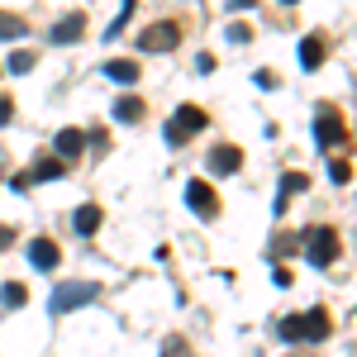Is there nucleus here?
Listing matches in <instances>:
<instances>
[{"instance_id": "f257e3e1", "label": "nucleus", "mask_w": 357, "mask_h": 357, "mask_svg": "<svg viewBox=\"0 0 357 357\" xmlns=\"http://www.w3.org/2000/svg\"><path fill=\"white\" fill-rule=\"evenodd\" d=\"M276 333L286 338V343H319V338H329V314L324 310H305V314H286Z\"/></svg>"}, {"instance_id": "f03ea898", "label": "nucleus", "mask_w": 357, "mask_h": 357, "mask_svg": "<svg viewBox=\"0 0 357 357\" xmlns=\"http://www.w3.org/2000/svg\"><path fill=\"white\" fill-rule=\"evenodd\" d=\"M305 252H310V262H314V267H333V257L343 252V238H338V229H329V224L310 229V234H305Z\"/></svg>"}, {"instance_id": "7ed1b4c3", "label": "nucleus", "mask_w": 357, "mask_h": 357, "mask_svg": "<svg viewBox=\"0 0 357 357\" xmlns=\"http://www.w3.org/2000/svg\"><path fill=\"white\" fill-rule=\"evenodd\" d=\"M200 129H205V110H200V105H181V110L167 119V143H172V148H181V143L195 138Z\"/></svg>"}, {"instance_id": "20e7f679", "label": "nucleus", "mask_w": 357, "mask_h": 357, "mask_svg": "<svg viewBox=\"0 0 357 357\" xmlns=\"http://www.w3.org/2000/svg\"><path fill=\"white\" fill-rule=\"evenodd\" d=\"M314 143H319V148L348 143V124H343V114L333 110V105H319V110H314Z\"/></svg>"}, {"instance_id": "39448f33", "label": "nucleus", "mask_w": 357, "mask_h": 357, "mask_svg": "<svg viewBox=\"0 0 357 357\" xmlns=\"http://www.w3.org/2000/svg\"><path fill=\"white\" fill-rule=\"evenodd\" d=\"M96 301V286L91 281H62L53 291V301H48V310L53 314H67V310H82V305Z\"/></svg>"}, {"instance_id": "423d86ee", "label": "nucleus", "mask_w": 357, "mask_h": 357, "mask_svg": "<svg viewBox=\"0 0 357 357\" xmlns=\"http://www.w3.org/2000/svg\"><path fill=\"white\" fill-rule=\"evenodd\" d=\"M176 43H181V29L172 24V20H162V24H153V29L138 33V48H143V53H172Z\"/></svg>"}, {"instance_id": "0eeeda50", "label": "nucleus", "mask_w": 357, "mask_h": 357, "mask_svg": "<svg viewBox=\"0 0 357 357\" xmlns=\"http://www.w3.org/2000/svg\"><path fill=\"white\" fill-rule=\"evenodd\" d=\"M186 205H191L195 215H220V195H215L210 181H191L186 186Z\"/></svg>"}, {"instance_id": "6e6552de", "label": "nucleus", "mask_w": 357, "mask_h": 357, "mask_svg": "<svg viewBox=\"0 0 357 357\" xmlns=\"http://www.w3.org/2000/svg\"><path fill=\"white\" fill-rule=\"evenodd\" d=\"M238 167H243L238 143H220V148H210V172H215V176H229V172H238Z\"/></svg>"}, {"instance_id": "1a4fd4ad", "label": "nucleus", "mask_w": 357, "mask_h": 357, "mask_svg": "<svg viewBox=\"0 0 357 357\" xmlns=\"http://www.w3.org/2000/svg\"><path fill=\"white\" fill-rule=\"evenodd\" d=\"M29 262H33L38 272H53L57 262H62V252H57L53 238H33V243H29Z\"/></svg>"}, {"instance_id": "9d476101", "label": "nucleus", "mask_w": 357, "mask_h": 357, "mask_svg": "<svg viewBox=\"0 0 357 357\" xmlns=\"http://www.w3.org/2000/svg\"><path fill=\"white\" fill-rule=\"evenodd\" d=\"M53 148H57V162H72V158L86 148V134H82V129H57Z\"/></svg>"}, {"instance_id": "9b49d317", "label": "nucleus", "mask_w": 357, "mask_h": 357, "mask_svg": "<svg viewBox=\"0 0 357 357\" xmlns=\"http://www.w3.org/2000/svg\"><path fill=\"white\" fill-rule=\"evenodd\" d=\"M82 29H86V15H62L48 38H53V43H77V38H82Z\"/></svg>"}, {"instance_id": "f8f14e48", "label": "nucleus", "mask_w": 357, "mask_h": 357, "mask_svg": "<svg viewBox=\"0 0 357 357\" xmlns=\"http://www.w3.org/2000/svg\"><path fill=\"white\" fill-rule=\"evenodd\" d=\"M305 186H310V176H305V172H286V176H281V195H276V215H281V210H286V200H291V195H301Z\"/></svg>"}, {"instance_id": "ddd939ff", "label": "nucleus", "mask_w": 357, "mask_h": 357, "mask_svg": "<svg viewBox=\"0 0 357 357\" xmlns=\"http://www.w3.org/2000/svg\"><path fill=\"white\" fill-rule=\"evenodd\" d=\"M72 229H77L82 238H91V234L100 229V210H96V205H82V210L72 215Z\"/></svg>"}, {"instance_id": "4468645a", "label": "nucleus", "mask_w": 357, "mask_h": 357, "mask_svg": "<svg viewBox=\"0 0 357 357\" xmlns=\"http://www.w3.org/2000/svg\"><path fill=\"white\" fill-rule=\"evenodd\" d=\"M110 114L119 124H138V119H143V100H138V96H124V100H114Z\"/></svg>"}, {"instance_id": "2eb2a0df", "label": "nucleus", "mask_w": 357, "mask_h": 357, "mask_svg": "<svg viewBox=\"0 0 357 357\" xmlns=\"http://www.w3.org/2000/svg\"><path fill=\"white\" fill-rule=\"evenodd\" d=\"M105 77H110V82H119V86H134L138 82V67L129 62V57H124V62L114 57V62H105Z\"/></svg>"}, {"instance_id": "dca6fc26", "label": "nucleus", "mask_w": 357, "mask_h": 357, "mask_svg": "<svg viewBox=\"0 0 357 357\" xmlns=\"http://www.w3.org/2000/svg\"><path fill=\"white\" fill-rule=\"evenodd\" d=\"M67 172V162H57V158H38V167L29 172V181H57Z\"/></svg>"}, {"instance_id": "f3484780", "label": "nucleus", "mask_w": 357, "mask_h": 357, "mask_svg": "<svg viewBox=\"0 0 357 357\" xmlns=\"http://www.w3.org/2000/svg\"><path fill=\"white\" fill-rule=\"evenodd\" d=\"M301 62L314 72V67L324 62V43H319V38H301Z\"/></svg>"}, {"instance_id": "a211bd4d", "label": "nucleus", "mask_w": 357, "mask_h": 357, "mask_svg": "<svg viewBox=\"0 0 357 357\" xmlns=\"http://www.w3.org/2000/svg\"><path fill=\"white\" fill-rule=\"evenodd\" d=\"M0 301H5V310H20V305L29 301V291H24V286H20V281H10V286L0 291Z\"/></svg>"}, {"instance_id": "6ab92c4d", "label": "nucleus", "mask_w": 357, "mask_h": 357, "mask_svg": "<svg viewBox=\"0 0 357 357\" xmlns=\"http://www.w3.org/2000/svg\"><path fill=\"white\" fill-rule=\"evenodd\" d=\"M29 29H24V20H15V15H0V38L10 43V38H24Z\"/></svg>"}, {"instance_id": "aec40b11", "label": "nucleus", "mask_w": 357, "mask_h": 357, "mask_svg": "<svg viewBox=\"0 0 357 357\" xmlns=\"http://www.w3.org/2000/svg\"><path fill=\"white\" fill-rule=\"evenodd\" d=\"M329 181H338V186H348V181H353V167L343 162V158H333V162H329Z\"/></svg>"}, {"instance_id": "412c9836", "label": "nucleus", "mask_w": 357, "mask_h": 357, "mask_svg": "<svg viewBox=\"0 0 357 357\" xmlns=\"http://www.w3.org/2000/svg\"><path fill=\"white\" fill-rule=\"evenodd\" d=\"M15 77H24V72H33V53H10V62H5Z\"/></svg>"}, {"instance_id": "4be33fe9", "label": "nucleus", "mask_w": 357, "mask_h": 357, "mask_svg": "<svg viewBox=\"0 0 357 357\" xmlns=\"http://www.w3.org/2000/svg\"><path fill=\"white\" fill-rule=\"evenodd\" d=\"M224 33H229V43H248V38H252V29H243V24H234V29H224Z\"/></svg>"}, {"instance_id": "5701e85b", "label": "nucleus", "mask_w": 357, "mask_h": 357, "mask_svg": "<svg viewBox=\"0 0 357 357\" xmlns=\"http://www.w3.org/2000/svg\"><path fill=\"white\" fill-rule=\"evenodd\" d=\"M10 119H15V100H10V96H0V124H10Z\"/></svg>"}, {"instance_id": "b1692460", "label": "nucleus", "mask_w": 357, "mask_h": 357, "mask_svg": "<svg viewBox=\"0 0 357 357\" xmlns=\"http://www.w3.org/2000/svg\"><path fill=\"white\" fill-rule=\"evenodd\" d=\"M10 238H15V234H10V229L0 224V248H10Z\"/></svg>"}, {"instance_id": "393cba45", "label": "nucleus", "mask_w": 357, "mask_h": 357, "mask_svg": "<svg viewBox=\"0 0 357 357\" xmlns=\"http://www.w3.org/2000/svg\"><path fill=\"white\" fill-rule=\"evenodd\" d=\"M229 5H234V10H252V0H229Z\"/></svg>"}, {"instance_id": "a878e982", "label": "nucleus", "mask_w": 357, "mask_h": 357, "mask_svg": "<svg viewBox=\"0 0 357 357\" xmlns=\"http://www.w3.org/2000/svg\"><path fill=\"white\" fill-rule=\"evenodd\" d=\"M281 5H296V0H281Z\"/></svg>"}]
</instances>
